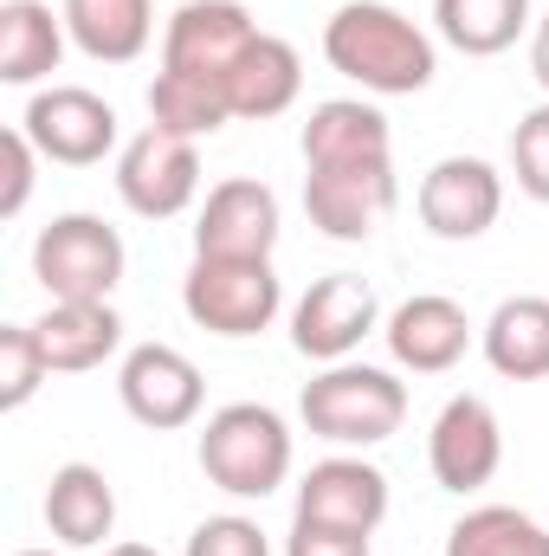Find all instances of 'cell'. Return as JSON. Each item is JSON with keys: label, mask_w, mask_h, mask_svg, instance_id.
Listing matches in <instances>:
<instances>
[{"label": "cell", "mask_w": 549, "mask_h": 556, "mask_svg": "<svg viewBox=\"0 0 549 556\" xmlns=\"http://www.w3.org/2000/svg\"><path fill=\"white\" fill-rule=\"evenodd\" d=\"M284 556H369V531H336V525H304V518H291Z\"/></svg>", "instance_id": "cell-31"}, {"label": "cell", "mask_w": 549, "mask_h": 556, "mask_svg": "<svg viewBox=\"0 0 549 556\" xmlns=\"http://www.w3.org/2000/svg\"><path fill=\"white\" fill-rule=\"evenodd\" d=\"M0 162H7V188H0V214L13 220V214H20V207L33 201V168H39L46 155H39V149H33V137H26V130L13 124V130L0 137Z\"/></svg>", "instance_id": "cell-30"}, {"label": "cell", "mask_w": 549, "mask_h": 556, "mask_svg": "<svg viewBox=\"0 0 549 556\" xmlns=\"http://www.w3.org/2000/svg\"><path fill=\"white\" fill-rule=\"evenodd\" d=\"M65 13L46 0H0V85H39L65 59Z\"/></svg>", "instance_id": "cell-23"}, {"label": "cell", "mask_w": 549, "mask_h": 556, "mask_svg": "<svg viewBox=\"0 0 549 556\" xmlns=\"http://www.w3.org/2000/svg\"><path fill=\"white\" fill-rule=\"evenodd\" d=\"M375 324H382L375 285L356 273H330L291 304V350L310 363H349Z\"/></svg>", "instance_id": "cell-10"}, {"label": "cell", "mask_w": 549, "mask_h": 556, "mask_svg": "<svg viewBox=\"0 0 549 556\" xmlns=\"http://www.w3.org/2000/svg\"><path fill=\"white\" fill-rule=\"evenodd\" d=\"M124 266V233L98 214H59L33 240V278L46 285V304H111Z\"/></svg>", "instance_id": "cell-4"}, {"label": "cell", "mask_w": 549, "mask_h": 556, "mask_svg": "<svg viewBox=\"0 0 549 556\" xmlns=\"http://www.w3.org/2000/svg\"><path fill=\"white\" fill-rule=\"evenodd\" d=\"M149 124L175 130V137H214L233 124V104H227V85L214 78H188V72H155L149 85Z\"/></svg>", "instance_id": "cell-25"}, {"label": "cell", "mask_w": 549, "mask_h": 556, "mask_svg": "<svg viewBox=\"0 0 549 556\" xmlns=\"http://www.w3.org/2000/svg\"><path fill=\"white\" fill-rule=\"evenodd\" d=\"M304 168H330V162H382L395 155V130L369 98H323L304 117Z\"/></svg>", "instance_id": "cell-17"}, {"label": "cell", "mask_w": 549, "mask_h": 556, "mask_svg": "<svg viewBox=\"0 0 549 556\" xmlns=\"http://www.w3.org/2000/svg\"><path fill=\"white\" fill-rule=\"evenodd\" d=\"M20 130L33 137V149L46 162H65V168H98L111 149H117V111L85 91V85H46L26 98L20 111Z\"/></svg>", "instance_id": "cell-9"}, {"label": "cell", "mask_w": 549, "mask_h": 556, "mask_svg": "<svg viewBox=\"0 0 549 556\" xmlns=\"http://www.w3.org/2000/svg\"><path fill=\"white\" fill-rule=\"evenodd\" d=\"M511 175H518V188L531 201L549 207V104L518 117V130H511Z\"/></svg>", "instance_id": "cell-28"}, {"label": "cell", "mask_w": 549, "mask_h": 556, "mask_svg": "<svg viewBox=\"0 0 549 556\" xmlns=\"http://www.w3.org/2000/svg\"><path fill=\"white\" fill-rule=\"evenodd\" d=\"M323 59L369 98H413L439 72V46L426 26H413L388 0H349L323 26Z\"/></svg>", "instance_id": "cell-1"}, {"label": "cell", "mask_w": 549, "mask_h": 556, "mask_svg": "<svg viewBox=\"0 0 549 556\" xmlns=\"http://www.w3.org/2000/svg\"><path fill=\"white\" fill-rule=\"evenodd\" d=\"M104 556H155V551H149V544H111Z\"/></svg>", "instance_id": "cell-33"}, {"label": "cell", "mask_w": 549, "mask_h": 556, "mask_svg": "<svg viewBox=\"0 0 549 556\" xmlns=\"http://www.w3.org/2000/svg\"><path fill=\"white\" fill-rule=\"evenodd\" d=\"M117 194L124 207L142 214V220H175L194 207L201 194V142L194 137H175L162 124H149L124 142L117 155Z\"/></svg>", "instance_id": "cell-6"}, {"label": "cell", "mask_w": 549, "mask_h": 556, "mask_svg": "<svg viewBox=\"0 0 549 556\" xmlns=\"http://www.w3.org/2000/svg\"><path fill=\"white\" fill-rule=\"evenodd\" d=\"M201 472L227 498H272L291 479V427L266 402H227L201 427Z\"/></svg>", "instance_id": "cell-3"}, {"label": "cell", "mask_w": 549, "mask_h": 556, "mask_svg": "<svg viewBox=\"0 0 549 556\" xmlns=\"http://www.w3.org/2000/svg\"><path fill=\"white\" fill-rule=\"evenodd\" d=\"M46 531L65 551H98L117 531V492H111V479L91 459H72V466L52 472V485H46Z\"/></svg>", "instance_id": "cell-19"}, {"label": "cell", "mask_w": 549, "mask_h": 556, "mask_svg": "<svg viewBox=\"0 0 549 556\" xmlns=\"http://www.w3.org/2000/svg\"><path fill=\"white\" fill-rule=\"evenodd\" d=\"M117 395H124L130 420H142L149 433H175V427L201 420L207 382L175 343H137L117 369Z\"/></svg>", "instance_id": "cell-14"}, {"label": "cell", "mask_w": 549, "mask_h": 556, "mask_svg": "<svg viewBox=\"0 0 549 556\" xmlns=\"http://www.w3.org/2000/svg\"><path fill=\"white\" fill-rule=\"evenodd\" d=\"M181 311L214 337H259L284 311V285L272 260H194L181 278Z\"/></svg>", "instance_id": "cell-5"}, {"label": "cell", "mask_w": 549, "mask_h": 556, "mask_svg": "<svg viewBox=\"0 0 549 556\" xmlns=\"http://www.w3.org/2000/svg\"><path fill=\"white\" fill-rule=\"evenodd\" d=\"M13 556H59V551H13Z\"/></svg>", "instance_id": "cell-34"}, {"label": "cell", "mask_w": 549, "mask_h": 556, "mask_svg": "<svg viewBox=\"0 0 549 556\" xmlns=\"http://www.w3.org/2000/svg\"><path fill=\"white\" fill-rule=\"evenodd\" d=\"M446 556H549V531L518 505H472L446 531Z\"/></svg>", "instance_id": "cell-26"}, {"label": "cell", "mask_w": 549, "mask_h": 556, "mask_svg": "<svg viewBox=\"0 0 549 556\" xmlns=\"http://www.w3.org/2000/svg\"><path fill=\"white\" fill-rule=\"evenodd\" d=\"M531 72H537V85L549 91V13L531 26Z\"/></svg>", "instance_id": "cell-32"}, {"label": "cell", "mask_w": 549, "mask_h": 556, "mask_svg": "<svg viewBox=\"0 0 549 556\" xmlns=\"http://www.w3.org/2000/svg\"><path fill=\"white\" fill-rule=\"evenodd\" d=\"M433 26L452 52L498 59L537 26V13H531V0H433Z\"/></svg>", "instance_id": "cell-24"}, {"label": "cell", "mask_w": 549, "mask_h": 556, "mask_svg": "<svg viewBox=\"0 0 549 556\" xmlns=\"http://www.w3.org/2000/svg\"><path fill=\"white\" fill-rule=\"evenodd\" d=\"M253 39H259V20L240 0H181L162 26V72L227 85Z\"/></svg>", "instance_id": "cell-8"}, {"label": "cell", "mask_w": 549, "mask_h": 556, "mask_svg": "<svg viewBox=\"0 0 549 556\" xmlns=\"http://www.w3.org/2000/svg\"><path fill=\"white\" fill-rule=\"evenodd\" d=\"M382 337H388V356H395L401 369H413V376H446V369L472 350L478 324L465 317L459 298H446V291H413L408 304H395V317L382 324Z\"/></svg>", "instance_id": "cell-16"}, {"label": "cell", "mask_w": 549, "mask_h": 556, "mask_svg": "<svg viewBox=\"0 0 549 556\" xmlns=\"http://www.w3.org/2000/svg\"><path fill=\"white\" fill-rule=\"evenodd\" d=\"M420 227L433 240H478L505 214V175L485 155H439L420 175Z\"/></svg>", "instance_id": "cell-11"}, {"label": "cell", "mask_w": 549, "mask_h": 556, "mask_svg": "<svg viewBox=\"0 0 549 556\" xmlns=\"http://www.w3.org/2000/svg\"><path fill=\"white\" fill-rule=\"evenodd\" d=\"M65 33L85 59L98 65H130L155 39V7L149 0H59Z\"/></svg>", "instance_id": "cell-22"}, {"label": "cell", "mask_w": 549, "mask_h": 556, "mask_svg": "<svg viewBox=\"0 0 549 556\" xmlns=\"http://www.w3.org/2000/svg\"><path fill=\"white\" fill-rule=\"evenodd\" d=\"M395 155L382 162H330V168H304V214L323 240H369L375 220H388L395 207Z\"/></svg>", "instance_id": "cell-7"}, {"label": "cell", "mask_w": 549, "mask_h": 556, "mask_svg": "<svg viewBox=\"0 0 549 556\" xmlns=\"http://www.w3.org/2000/svg\"><path fill=\"white\" fill-rule=\"evenodd\" d=\"M478 350H485V363H491L505 382H544L549 376V298H537V291L505 298V304L485 317Z\"/></svg>", "instance_id": "cell-20"}, {"label": "cell", "mask_w": 549, "mask_h": 556, "mask_svg": "<svg viewBox=\"0 0 549 556\" xmlns=\"http://www.w3.org/2000/svg\"><path fill=\"white\" fill-rule=\"evenodd\" d=\"M297 91H304V59H297V46L278 39V33H259V39L246 46V59L233 65V78H227V104H233V117H246V124L284 117V111L297 104Z\"/></svg>", "instance_id": "cell-21"}, {"label": "cell", "mask_w": 549, "mask_h": 556, "mask_svg": "<svg viewBox=\"0 0 549 556\" xmlns=\"http://www.w3.org/2000/svg\"><path fill=\"white\" fill-rule=\"evenodd\" d=\"M181 556H272V544H266V531H259L253 518L220 511V518H201V525H194V538H188Z\"/></svg>", "instance_id": "cell-29"}, {"label": "cell", "mask_w": 549, "mask_h": 556, "mask_svg": "<svg viewBox=\"0 0 549 556\" xmlns=\"http://www.w3.org/2000/svg\"><path fill=\"white\" fill-rule=\"evenodd\" d=\"M33 337H39L52 376H85L124 350V317H117V304H46Z\"/></svg>", "instance_id": "cell-18"}, {"label": "cell", "mask_w": 549, "mask_h": 556, "mask_svg": "<svg viewBox=\"0 0 549 556\" xmlns=\"http://www.w3.org/2000/svg\"><path fill=\"white\" fill-rule=\"evenodd\" d=\"M278 194L259 175H227L207 188L194 220V260H272Z\"/></svg>", "instance_id": "cell-13"}, {"label": "cell", "mask_w": 549, "mask_h": 556, "mask_svg": "<svg viewBox=\"0 0 549 556\" xmlns=\"http://www.w3.org/2000/svg\"><path fill=\"white\" fill-rule=\"evenodd\" d=\"M46 376H52V363H46L33 324H0V408H7V415L26 408V402L46 389Z\"/></svg>", "instance_id": "cell-27"}, {"label": "cell", "mask_w": 549, "mask_h": 556, "mask_svg": "<svg viewBox=\"0 0 549 556\" xmlns=\"http://www.w3.org/2000/svg\"><path fill=\"white\" fill-rule=\"evenodd\" d=\"M297 415L330 446H382L408 420V382L375 363H323V376L304 382Z\"/></svg>", "instance_id": "cell-2"}, {"label": "cell", "mask_w": 549, "mask_h": 556, "mask_svg": "<svg viewBox=\"0 0 549 556\" xmlns=\"http://www.w3.org/2000/svg\"><path fill=\"white\" fill-rule=\"evenodd\" d=\"M291 518H304V525H336V531H369V538H375L382 518H388V472L369 466V459H356V453H330V459H317V466L304 472Z\"/></svg>", "instance_id": "cell-15"}, {"label": "cell", "mask_w": 549, "mask_h": 556, "mask_svg": "<svg viewBox=\"0 0 549 556\" xmlns=\"http://www.w3.org/2000/svg\"><path fill=\"white\" fill-rule=\"evenodd\" d=\"M426 466L439 479V492H485L505 466V427L491 415L485 395H452L439 415H433V433H426Z\"/></svg>", "instance_id": "cell-12"}]
</instances>
